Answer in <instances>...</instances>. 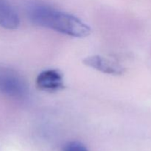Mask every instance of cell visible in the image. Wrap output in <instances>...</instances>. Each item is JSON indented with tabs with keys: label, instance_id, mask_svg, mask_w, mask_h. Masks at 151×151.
<instances>
[{
	"label": "cell",
	"instance_id": "obj_3",
	"mask_svg": "<svg viewBox=\"0 0 151 151\" xmlns=\"http://www.w3.org/2000/svg\"><path fill=\"white\" fill-rule=\"evenodd\" d=\"M83 62L86 66L108 75H120L125 70L118 63L100 55L88 56Z\"/></svg>",
	"mask_w": 151,
	"mask_h": 151
},
{
	"label": "cell",
	"instance_id": "obj_2",
	"mask_svg": "<svg viewBox=\"0 0 151 151\" xmlns=\"http://www.w3.org/2000/svg\"><path fill=\"white\" fill-rule=\"evenodd\" d=\"M0 93L22 98L27 93V86L16 72L10 69H0Z\"/></svg>",
	"mask_w": 151,
	"mask_h": 151
},
{
	"label": "cell",
	"instance_id": "obj_1",
	"mask_svg": "<svg viewBox=\"0 0 151 151\" xmlns=\"http://www.w3.org/2000/svg\"><path fill=\"white\" fill-rule=\"evenodd\" d=\"M29 18L35 24L62 34L84 38L91 32L89 26L76 16L44 4H34L28 10Z\"/></svg>",
	"mask_w": 151,
	"mask_h": 151
},
{
	"label": "cell",
	"instance_id": "obj_6",
	"mask_svg": "<svg viewBox=\"0 0 151 151\" xmlns=\"http://www.w3.org/2000/svg\"><path fill=\"white\" fill-rule=\"evenodd\" d=\"M63 151H88L83 144L79 142H69L65 145Z\"/></svg>",
	"mask_w": 151,
	"mask_h": 151
},
{
	"label": "cell",
	"instance_id": "obj_5",
	"mask_svg": "<svg viewBox=\"0 0 151 151\" xmlns=\"http://www.w3.org/2000/svg\"><path fill=\"white\" fill-rule=\"evenodd\" d=\"M20 20L16 10L5 0H0V26L5 29L19 27Z\"/></svg>",
	"mask_w": 151,
	"mask_h": 151
},
{
	"label": "cell",
	"instance_id": "obj_4",
	"mask_svg": "<svg viewBox=\"0 0 151 151\" xmlns=\"http://www.w3.org/2000/svg\"><path fill=\"white\" fill-rule=\"evenodd\" d=\"M36 85L40 89L46 91H57L64 87L63 76L55 69L41 72L36 78Z\"/></svg>",
	"mask_w": 151,
	"mask_h": 151
}]
</instances>
